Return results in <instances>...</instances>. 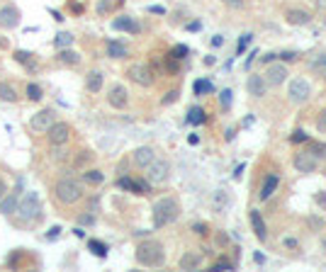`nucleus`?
Instances as JSON below:
<instances>
[{
    "instance_id": "nucleus-1",
    "label": "nucleus",
    "mask_w": 326,
    "mask_h": 272,
    "mask_svg": "<svg viewBox=\"0 0 326 272\" xmlns=\"http://www.w3.org/2000/svg\"><path fill=\"white\" fill-rule=\"evenodd\" d=\"M134 255H136V263L144 265V268H161L163 263H166V251H163L161 243L154 241V238L142 241L136 246V253Z\"/></svg>"
},
{
    "instance_id": "nucleus-2",
    "label": "nucleus",
    "mask_w": 326,
    "mask_h": 272,
    "mask_svg": "<svg viewBox=\"0 0 326 272\" xmlns=\"http://www.w3.org/2000/svg\"><path fill=\"white\" fill-rule=\"evenodd\" d=\"M180 217V202L176 197H163L154 204V226L163 229L168 224H173L176 219Z\"/></svg>"
},
{
    "instance_id": "nucleus-3",
    "label": "nucleus",
    "mask_w": 326,
    "mask_h": 272,
    "mask_svg": "<svg viewBox=\"0 0 326 272\" xmlns=\"http://www.w3.org/2000/svg\"><path fill=\"white\" fill-rule=\"evenodd\" d=\"M54 197L61 204H76V202L83 200V187L76 180L66 178V180H58L54 185Z\"/></svg>"
},
{
    "instance_id": "nucleus-4",
    "label": "nucleus",
    "mask_w": 326,
    "mask_h": 272,
    "mask_svg": "<svg viewBox=\"0 0 326 272\" xmlns=\"http://www.w3.org/2000/svg\"><path fill=\"white\" fill-rule=\"evenodd\" d=\"M39 212H42V202H39V195H36V192H27L22 200H18V214L22 221L36 219Z\"/></svg>"
},
{
    "instance_id": "nucleus-5",
    "label": "nucleus",
    "mask_w": 326,
    "mask_h": 272,
    "mask_svg": "<svg viewBox=\"0 0 326 272\" xmlns=\"http://www.w3.org/2000/svg\"><path fill=\"white\" fill-rule=\"evenodd\" d=\"M168 175H170V163L166 161V158H154L151 163L146 165V178L151 185H161V182L168 180Z\"/></svg>"
},
{
    "instance_id": "nucleus-6",
    "label": "nucleus",
    "mask_w": 326,
    "mask_h": 272,
    "mask_svg": "<svg viewBox=\"0 0 326 272\" xmlns=\"http://www.w3.org/2000/svg\"><path fill=\"white\" fill-rule=\"evenodd\" d=\"M127 78L132 83L142 85V88H151L154 85V71L146 63H132L127 68Z\"/></svg>"
},
{
    "instance_id": "nucleus-7",
    "label": "nucleus",
    "mask_w": 326,
    "mask_h": 272,
    "mask_svg": "<svg viewBox=\"0 0 326 272\" xmlns=\"http://www.w3.org/2000/svg\"><path fill=\"white\" fill-rule=\"evenodd\" d=\"M309 95H312V88H309V83L304 78H294L290 83V88H288V97H290L292 105H304L309 100Z\"/></svg>"
},
{
    "instance_id": "nucleus-8",
    "label": "nucleus",
    "mask_w": 326,
    "mask_h": 272,
    "mask_svg": "<svg viewBox=\"0 0 326 272\" xmlns=\"http://www.w3.org/2000/svg\"><path fill=\"white\" fill-rule=\"evenodd\" d=\"M46 139H49L52 146H66L68 139H71V127H68L66 122H58V119H56L54 124L49 127V131H46Z\"/></svg>"
},
{
    "instance_id": "nucleus-9",
    "label": "nucleus",
    "mask_w": 326,
    "mask_h": 272,
    "mask_svg": "<svg viewBox=\"0 0 326 272\" xmlns=\"http://www.w3.org/2000/svg\"><path fill=\"white\" fill-rule=\"evenodd\" d=\"M56 122V112L54 109H39L34 117H32V122H30V127L34 129V131H42V134H46L49 127Z\"/></svg>"
},
{
    "instance_id": "nucleus-10",
    "label": "nucleus",
    "mask_w": 326,
    "mask_h": 272,
    "mask_svg": "<svg viewBox=\"0 0 326 272\" xmlns=\"http://www.w3.org/2000/svg\"><path fill=\"white\" fill-rule=\"evenodd\" d=\"M288 75H290V73H288V68H285L282 63H270V66L266 68V75H263V78H266L268 85H275V88H278V85H282V83L288 80Z\"/></svg>"
},
{
    "instance_id": "nucleus-11",
    "label": "nucleus",
    "mask_w": 326,
    "mask_h": 272,
    "mask_svg": "<svg viewBox=\"0 0 326 272\" xmlns=\"http://www.w3.org/2000/svg\"><path fill=\"white\" fill-rule=\"evenodd\" d=\"M292 163H294V168H297L300 173H314L316 165H319V161H316L314 153H309V151H300V153L294 156Z\"/></svg>"
},
{
    "instance_id": "nucleus-12",
    "label": "nucleus",
    "mask_w": 326,
    "mask_h": 272,
    "mask_svg": "<svg viewBox=\"0 0 326 272\" xmlns=\"http://www.w3.org/2000/svg\"><path fill=\"white\" fill-rule=\"evenodd\" d=\"M108 102L114 109H124L129 105V92L124 85H112L108 92Z\"/></svg>"
},
{
    "instance_id": "nucleus-13",
    "label": "nucleus",
    "mask_w": 326,
    "mask_h": 272,
    "mask_svg": "<svg viewBox=\"0 0 326 272\" xmlns=\"http://www.w3.org/2000/svg\"><path fill=\"white\" fill-rule=\"evenodd\" d=\"M246 90L251 97H263L266 92H268V83H266V78L260 75V73H254V75H248V80H246Z\"/></svg>"
},
{
    "instance_id": "nucleus-14",
    "label": "nucleus",
    "mask_w": 326,
    "mask_h": 272,
    "mask_svg": "<svg viewBox=\"0 0 326 272\" xmlns=\"http://www.w3.org/2000/svg\"><path fill=\"white\" fill-rule=\"evenodd\" d=\"M20 24V10L15 5H2L0 7V27L5 29H12Z\"/></svg>"
},
{
    "instance_id": "nucleus-15",
    "label": "nucleus",
    "mask_w": 326,
    "mask_h": 272,
    "mask_svg": "<svg viewBox=\"0 0 326 272\" xmlns=\"http://www.w3.org/2000/svg\"><path fill=\"white\" fill-rule=\"evenodd\" d=\"M285 19H288V24H294V27H304L312 22V15H309L307 10H300V7H290V10H285Z\"/></svg>"
},
{
    "instance_id": "nucleus-16",
    "label": "nucleus",
    "mask_w": 326,
    "mask_h": 272,
    "mask_svg": "<svg viewBox=\"0 0 326 272\" xmlns=\"http://www.w3.org/2000/svg\"><path fill=\"white\" fill-rule=\"evenodd\" d=\"M154 158H156V151H154L151 146H142V148L134 151V163L139 165V168H146Z\"/></svg>"
},
{
    "instance_id": "nucleus-17",
    "label": "nucleus",
    "mask_w": 326,
    "mask_h": 272,
    "mask_svg": "<svg viewBox=\"0 0 326 272\" xmlns=\"http://www.w3.org/2000/svg\"><path fill=\"white\" fill-rule=\"evenodd\" d=\"M178 265H180V270H198L202 265V255L195 253V251H188V253H182Z\"/></svg>"
},
{
    "instance_id": "nucleus-18",
    "label": "nucleus",
    "mask_w": 326,
    "mask_h": 272,
    "mask_svg": "<svg viewBox=\"0 0 326 272\" xmlns=\"http://www.w3.org/2000/svg\"><path fill=\"white\" fill-rule=\"evenodd\" d=\"M248 217H251V226H254L256 238H258V241H266L268 234H266V221H263V217H260V212H258V209H251Z\"/></svg>"
},
{
    "instance_id": "nucleus-19",
    "label": "nucleus",
    "mask_w": 326,
    "mask_h": 272,
    "mask_svg": "<svg viewBox=\"0 0 326 272\" xmlns=\"http://www.w3.org/2000/svg\"><path fill=\"white\" fill-rule=\"evenodd\" d=\"M112 27L114 29H120V32H129V34H139V24L134 22V19L129 17V15H124V17H117L114 22H112Z\"/></svg>"
},
{
    "instance_id": "nucleus-20",
    "label": "nucleus",
    "mask_w": 326,
    "mask_h": 272,
    "mask_svg": "<svg viewBox=\"0 0 326 272\" xmlns=\"http://www.w3.org/2000/svg\"><path fill=\"white\" fill-rule=\"evenodd\" d=\"M278 185H280V178H278V175H268L266 182H263V187H260V192H258V195H260V202L270 200L272 192L278 190Z\"/></svg>"
},
{
    "instance_id": "nucleus-21",
    "label": "nucleus",
    "mask_w": 326,
    "mask_h": 272,
    "mask_svg": "<svg viewBox=\"0 0 326 272\" xmlns=\"http://www.w3.org/2000/svg\"><path fill=\"white\" fill-rule=\"evenodd\" d=\"M15 212H18V195H15V192H8V195L0 200V214L10 217V214H15Z\"/></svg>"
},
{
    "instance_id": "nucleus-22",
    "label": "nucleus",
    "mask_w": 326,
    "mask_h": 272,
    "mask_svg": "<svg viewBox=\"0 0 326 272\" xmlns=\"http://www.w3.org/2000/svg\"><path fill=\"white\" fill-rule=\"evenodd\" d=\"M102 83H105V75L100 71H90L86 75V88H88V92H100L102 90Z\"/></svg>"
},
{
    "instance_id": "nucleus-23",
    "label": "nucleus",
    "mask_w": 326,
    "mask_h": 272,
    "mask_svg": "<svg viewBox=\"0 0 326 272\" xmlns=\"http://www.w3.org/2000/svg\"><path fill=\"white\" fill-rule=\"evenodd\" d=\"M0 100L2 102H18V90L8 80H0Z\"/></svg>"
},
{
    "instance_id": "nucleus-24",
    "label": "nucleus",
    "mask_w": 326,
    "mask_h": 272,
    "mask_svg": "<svg viewBox=\"0 0 326 272\" xmlns=\"http://www.w3.org/2000/svg\"><path fill=\"white\" fill-rule=\"evenodd\" d=\"M108 56L110 58H124V56H129V49L120 41H108Z\"/></svg>"
},
{
    "instance_id": "nucleus-25",
    "label": "nucleus",
    "mask_w": 326,
    "mask_h": 272,
    "mask_svg": "<svg viewBox=\"0 0 326 272\" xmlns=\"http://www.w3.org/2000/svg\"><path fill=\"white\" fill-rule=\"evenodd\" d=\"M56 58H58L61 63H66V66H76V63L80 61V56L76 54L71 46H68V49H58V56H56Z\"/></svg>"
},
{
    "instance_id": "nucleus-26",
    "label": "nucleus",
    "mask_w": 326,
    "mask_h": 272,
    "mask_svg": "<svg viewBox=\"0 0 326 272\" xmlns=\"http://www.w3.org/2000/svg\"><path fill=\"white\" fill-rule=\"evenodd\" d=\"M309 71L319 73V75H324V78H326V54L314 56V58L309 61Z\"/></svg>"
},
{
    "instance_id": "nucleus-27",
    "label": "nucleus",
    "mask_w": 326,
    "mask_h": 272,
    "mask_svg": "<svg viewBox=\"0 0 326 272\" xmlns=\"http://www.w3.org/2000/svg\"><path fill=\"white\" fill-rule=\"evenodd\" d=\"M54 46L56 49H68V46H73V34L71 32H58L54 39Z\"/></svg>"
},
{
    "instance_id": "nucleus-28",
    "label": "nucleus",
    "mask_w": 326,
    "mask_h": 272,
    "mask_svg": "<svg viewBox=\"0 0 326 272\" xmlns=\"http://www.w3.org/2000/svg\"><path fill=\"white\" fill-rule=\"evenodd\" d=\"M88 251H90L92 255H98V258H105V255H108V246H105L102 241L90 238V241H88Z\"/></svg>"
},
{
    "instance_id": "nucleus-29",
    "label": "nucleus",
    "mask_w": 326,
    "mask_h": 272,
    "mask_svg": "<svg viewBox=\"0 0 326 272\" xmlns=\"http://www.w3.org/2000/svg\"><path fill=\"white\" fill-rule=\"evenodd\" d=\"M83 180L88 182V185H102V182H105V175L92 168V170H86V173H83Z\"/></svg>"
},
{
    "instance_id": "nucleus-30",
    "label": "nucleus",
    "mask_w": 326,
    "mask_h": 272,
    "mask_svg": "<svg viewBox=\"0 0 326 272\" xmlns=\"http://www.w3.org/2000/svg\"><path fill=\"white\" fill-rule=\"evenodd\" d=\"M188 122H190V124H202V122H204V112L200 107H192L188 112Z\"/></svg>"
},
{
    "instance_id": "nucleus-31",
    "label": "nucleus",
    "mask_w": 326,
    "mask_h": 272,
    "mask_svg": "<svg viewBox=\"0 0 326 272\" xmlns=\"http://www.w3.org/2000/svg\"><path fill=\"white\" fill-rule=\"evenodd\" d=\"M195 95H207V92H212L214 88H212V83L210 80H195Z\"/></svg>"
},
{
    "instance_id": "nucleus-32",
    "label": "nucleus",
    "mask_w": 326,
    "mask_h": 272,
    "mask_svg": "<svg viewBox=\"0 0 326 272\" xmlns=\"http://www.w3.org/2000/svg\"><path fill=\"white\" fill-rule=\"evenodd\" d=\"M27 97H30L32 102H39V100L44 97V95H42V88H39L36 83H30V85H27Z\"/></svg>"
},
{
    "instance_id": "nucleus-33",
    "label": "nucleus",
    "mask_w": 326,
    "mask_h": 272,
    "mask_svg": "<svg viewBox=\"0 0 326 272\" xmlns=\"http://www.w3.org/2000/svg\"><path fill=\"white\" fill-rule=\"evenodd\" d=\"M226 204H229V195H226V190H217V192H214V209L226 207Z\"/></svg>"
},
{
    "instance_id": "nucleus-34",
    "label": "nucleus",
    "mask_w": 326,
    "mask_h": 272,
    "mask_svg": "<svg viewBox=\"0 0 326 272\" xmlns=\"http://www.w3.org/2000/svg\"><path fill=\"white\" fill-rule=\"evenodd\" d=\"M290 141H292V144H307L309 136L302 131V129H294V131H292V136H290Z\"/></svg>"
},
{
    "instance_id": "nucleus-35",
    "label": "nucleus",
    "mask_w": 326,
    "mask_h": 272,
    "mask_svg": "<svg viewBox=\"0 0 326 272\" xmlns=\"http://www.w3.org/2000/svg\"><path fill=\"white\" fill-rule=\"evenodd\" d=\"M15 58H18L20 63H24V66L34 68V63H32V54H30V51H15Z\"/></svg>"
},
{
    "instance_id": "nucleus-36",
    "label": "nucleus",
    "mask_w": 326,
    "mask_h": 272,
    "mask_svg": "<svg viewBox=\"0 0 326 272\" xmlns=\"http://www.w3.org/2000/svg\"><path fill=\"white\" fill-rule=\"evenodd\" d=\"M309 153H314L316 158H324L326 156V144H309Z\"/></svg>"
},
{
    "instance_id": "nucleus-37",
    "label": "nucleus",
    "mask_w": 326,
    "mask_h": 272,
    "mask_svg": "<svg viewBox=\"0 0 326 272\" xmlns=\"http://www.w3.org/2000/svg\"><path fill=\"white\" fill-rule=\"evenodd\" d=\"M222 270H234V263H229V260H219L212 265V272H222Z\"/></svg>"
},
{
    "instance_id": "nucleus-38",
    "label": "nucleus",
    "mask_w": 326,
    "mask_h": 272,
    "mask_svg": "<svg viewBox=\"0 0 326 272\" xmlns=\"http://www.w3.org/2000/svg\"><path fill=\"white\" fill-rule=\"evenodd\" d=\"M185 54H188V46L178 44V46H173V49H170V54H168V56H173V58H178V61H180V58H185Z\"/></svg>"
},
{
    "instance_id": "nucleus-39",
    "label": "nucleus",
    "mask_w": 326,
    "mask_h": 272,
    "mask_svg": "<svg viewBox=\"0 0 326 272\" xmlns=\"http://www.w3.org/2000/svg\"><path fill=\"white\" fill-rule=\"evenodd\" d=\"M316 131H319V134H326V109H322L319 117H316Z\"/></svg>"
},
{
    "instance_id": "nucleus-40",
    "label": "nucleus",
    "mask_w": 326,
    "mask_h": 272,
    "mask_svg": "<svg viewBox=\"0 0 326 272\" xmlns=\"http://www.w3.org/2000/svg\"><path fill=\"white\" fill-rule=\"evenodd\" d=\"M219 102H222V107H224V109L232 107V90H222V95H219Z\"/></svg>"
},
{
    "instance_id": "nucleus-41",
    "label": "nucleus",
    "mask_w": 326,
    "mask_h": 272,
    "mask_svg": "<svg viewBox=\"0 0 326 272\" xmlns=\"http://www.w3.org/2000/svg\"><path fill=\"white\" fill-rule=\"evenodd\" d=\"M52 158H54V161H66V158H68V153L64 151V146H54V151H52Z\"/></svg>"
},
{
    "instance_id": "nucleus-42",
    "label": "nucleus",
    "mask_w": 326,
    "mask_h": 272,
    "mask_svg": "<svg viewBox=\"0 0 326 272\" xmlns=\"http://www.w3.org/2000/svg\"><path fill=\"white\" fill-rule=\"evenodd\" d=\"M112 10V0H100L98 2V15H108Z\"/></svg>"
},
{
    "instance_id": "nucleus-43",
    "label": "nucleus",
    "mask_w": 326,
    "mask_h": 272,
    "mask_svg": "<svg viewBox=\"0 0 326 272\" xmlns=\"http://www.w3.org/2000/svg\"><path fill=\"white\" fill-rule=\"evenodd\" d=\"M178 95H180V92H178V90H170V92H166V97H163L161 102H163V105H173V102H176V100H178Z\"/></svg>"
},
{
    "instance_id": "nucleus-44",
    "label": "nucleus",
    "mask_w": 326,
    "mask_h": 272,
    "mask_svg": "<svg viewBox=\"0 0 326 272\" xmlns=\"http://www.w3.org/2000/svg\"><path fill=\"white\" fill-rule=\"evenodd\" d=\"M248 41H251V34H244V39H238V54H244V51H246Z\"/></svg>"
},
{
    "instance_id": "nucleus-45",
    "label": "nucleus",
    "mask_w": 326,
    "mask_h": 272,
    "mask_svg": "<svg viewBox=\"0 0 326 272\" xmlns=\"http://www.w3.org/2000/svg\"><path fill=\"white\" fill-rule=\"evenodd\" d=\"M192 231L198 236H207V224H192Z\"/></svg>"
},
{
    "instance_id": "nucleus-46",
    "label": "nucleus",
    "mask_w": 326,
    "mask_h": 272,
    "mask_svg": "<svg viewBox=\"0 0 326 272\" xmlns=\"http://www.w3.org/2000/svg\"><path fill=\"white\" fill-rule=\"evenodd\" d=\"M278 58H282V61H294L297 58V54L294 51H280V54H275Z\"/></svg>"
},
{
    "instance_id": "nucleus-47",
    "label": "nucleus",
    "mask_w": 326,
    "mask_h": 272,
    "mask_svg": "<svg viewBox=\"0 0 326 272\" xmlns=\"http://www.w3.org/2000/svg\"><path fill=\"white\" fill-rule=\"evenodd\" d=\"M222 2H226L229 7H234V10H238V7H244V2H246V0H222Z\"/></svg>"
},
{
    "instance_id": "nucleus-48",
    "label": "nucleus",
    "mask_w": 326,
    "mask_h": 272,
    "mask_svg": "<svg viewBox=\"0 0 326 272\" xmlns=\"http://www.w3.org/2000/svg\"><path fill=\"white\" fill-rule=\"evenodd\" d=\"M148 12H154V15H166V7H161V5H148Z\"/></svg>"
},
{
    "instance_id": "nucleus-49",
    "label": "nucleus",
    "mask_w": 326,
    "mask_h": 272,
    "mask_svg": "<svg viewBox=\"0 0 326 272\" xmlns=\"http://www.w3.org/2000/svg\"><path fill=\"white\" fill-rule=\"evenodd\" d=\"M58 234H61V226H54V229H49V234H46V238H49V241H54V238L58 236Z\"/></svg>"
},
{
    "instance_id": "nucleus-50",
    "label": "nucleus",
    "mask_w": 326,
    "mask_h": 272,
    "mask_svg": "<svg viewBox=\"0 0 326 272\" xmlns=\"http://www.w3.org/2000/svg\"><path fill=\"white\" fill-rule=\"evenodd\" d=\"M5 195H8V182H5L2 178H0V200H2Z\"/></svg>"
},
{
    "instance_id": "nucleus-51",
    "label": "nucleus",
    "mask_w": 326,
    "mask_h": 272,
    "mask_svg": "<svg viewBox=\"0 0 326 272\" xmlns=\"http://www.w3.org/2000/svg\"><path fill=\"white\" fill-rule=\"evenodd\" d=\"M309 224H312L314 229H322V226H324V219H309Z\"/></svg>"
},
{
    "instance_id": "nucleus-52",
    "label": "nucleus",
    "mask_w": 326,
    "mask_h": 272,
    "mask_svg": "<svg viewBox=\"0 0 326 272\" xmlns=\"http://www.w3.org/2000/svg\"><path fill=\"white\" fill-rule=\"evenodd\" d=\"M314 5H316L319 12H326V0H314Z\"/></svg>"
},
{
    "instance_id": "nucleus-53",
    "label": "nucleus",
    "mask_w": 326,
    "mask_h": 272,
    "mask_svg": "<svg viewBox=\"0 0 326 272\" xmlns=\"http://www.w3.org/2000/svg\"><path fill=\"white\" fill-rule=\"evenodd\" d=\"M254 260L258 263V265H263V263H266V255H263V253H256V255H254Z\"/></svg>"
},
{
    "instance_id": "nucleus-54",
    "label": "nucleus",
    "mask_w": 326,
    "mask_h": 272,
    "mask_svg": "<svg viewBox=\"0 0 326 272\" xmlns=\"http://www.w3.org/2000/svg\"><path fill=\"white\" fill-rule=\"evenodd\" d=\"M222 44H224V36H214L212 39V46H222Z\"/></svg>"
},
{
    "instance_id": "nucleus-55",
    "label": "nucleus",
    "mask_w": 326,
    "mask_h": 272,
    "mask_svg": "<svg viewBox=\"0 0 326 272\" xmlns=\"http://www.w3.org/2000/svg\"><path fill=\"white\" fill-rule=\"evenodd\" d=\"M188 29H190V32H198V29H200V22H190V24H188Z\"/></svg>"
},
{
    "instance_id": "nucleus-56",
    "label": "nucleus",
    "mask_w": 326,
    "mask_h": 272,
    "mask_svg": "<svg viewBox=\"0 0 326 272\" xmlns=\"http://www.w3.org/2000/svg\"><path fill=\"white\" fill-rule=\"evenodd\" d=\"M241 173H244V165H238V168L234 170V180H238V178H241Z\"/></svg>"
},
{
    "instance_id": "nucleus-57",
    "label": "nucleus",
    "mask_w": 326,
    "mask_h": 272,
    "mask_svg": "<svg viewBox=\"0 0 326 272\" xmlns=\"http://www.w3.org/2000/svg\"><path fill=\"white\" fill-rule=\"evenodd\" d=\"M285 246H288V248H297V241H294V238H288Z\"/></svg>"
},
{
    "instance_id": "nucleus-58",
    "label": "nucleus",
    "mask_w": 326,
    "mask_h": 272,
    "mask_svg": "<svg viewBox=\"0 0 326 272\" xmlns=\"http://www.w3.org/2000/svg\"><path fill=\"white\" fill-rule=\"evenodd\" d=\"M188 141H190V144H192V146H198V144H200V136H198V134H192V136H190Z\"/></svg>"
},
{
    "instance_id": "nucleus-59",
    "label": "nucleus",
    "mask_w": 326,
    "mask_h": 272,
    "mask_svg": "<svg viewBox=\"0 0 326 272\" xmlns=\"http://www.w3.org/2000/svg\"><path fill=\"white\" fill-rule=\"evenodd\" d=\"M316 202H319L322 207H326V195H316Z\"/></svg>"
},
{
    "instance_id": "nucleus-60",
    "label": "nucleus",
    "mask_w": 326,
    "mask_h": 272,
    "mask_svg": "<svg viewBox=\"0 0 326 272\" xmlns=\"http://www.w3.org/2000/svg\"><path fill=\"white\" fill-rule=\"evenodd\" d=\"M71 10H73V12H83V5H76V2H73Z\"/></svg>"
}]
</instances>
